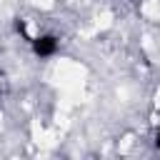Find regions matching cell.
I'll return each mask as SVG.
<instances>
[{
    "instance_id": "1",
    "label": "cell",
    "mask_w": 160,
    "mask_h": 160,
    "mask_svg": "<svg viewBox=\"0 0 160 160\" xmlns=\"http://www.w3.org/2000/svg\"><path fill=\"white\" fill-rule=\"evenodd\" d=\"M32 48H35V52L38 55H52L55 52V48H58V42H55V38H50V35H45V38H32Z\"/></svg>"
},
{
    "instance_id": "2",
    "label": "cell",
    "mask_w": 160,
    "mask_h": 160,
    "mask_svg": "<svg viewBox=\"0 0 160 160\" xmlns=\"http://www.w3.org/2000/svg\"><path fill=\"white\" fill-rule=\"evenodd\" d=\"M142 15H148L152 20H160V2H145L142 5Z\"/></svg>"
},
{
    "instance_id": "3",
    "label": "cell",
    "mask_w": 160,
    "mask_h": 160,
    "mask_svg": "<svg viewBox=\"0 0 160 160\" xmlns=\"http://www.w3.org/2000/svg\"><path fill=\"white\" fill-rule=\"evenodd\" d=\"M158 148H160V132H158Z\"/></svg>"
},
{
    "instance_id": "4",
    "label": "cell",
    "mask_w": 160,
    "mask_h": 160,
    "mask_svg": "<svg viewBox=\"0 0 160 160\" xmlns=\"http://www.w3.org/2000/svg\"><path fill=\"white\" fill-rule=\"evenodd\" d=\"M0 122H2V115H0Z\"/></svg>"
}]
</instances>
